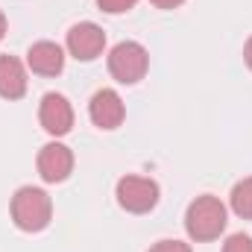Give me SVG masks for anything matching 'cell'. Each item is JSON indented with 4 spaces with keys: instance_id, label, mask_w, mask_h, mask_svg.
<instances>
[{
    "instance_id": "cell-12",
    "label": "cell",
    "mask_w": 252,
    "mask_h": 252,
    "mask_svg": "<svg viewBox=\"0 0 252 252\" xmlns=\"http://www.w3.org/2000/svg\"><path fill=\"white\" fill-rule=\"evenodd\" d=\"M138 0H97V6L109 15H121V12H129Z\"/></svg>"
},
{
    "instance_id": "cell-16",
    "label": "cell",
    "mask_w": 252,
    "mask_h": 252,
    "mask_svg": "<svg viewBox=\"0 0 252 252\" xmlns=\"http://www.w3.org/2000/svg\"><path fill=\"white\" fill-rule=\"evenodd\" d=\"M244 59H247V64L252 67V38L247 41V47H244Z\"/></svg>"
},
{
    "instance_id": "cell-6",
    "label": "cell",
    "mask_w": 252,
    "mask_h": 252,
    "mask_svg": "<svg viewBox=\"0 0 252 252\" xmlns=\"http://www.w3.org/2000/svg\"><path fill=\"white\" fill-rule=\"evenodd\" d=\"M88 112H91V121L100 126V129H118V126L124 124V115H126L124 100H121L118 91H112V88L97 91V94L91 97Z\"/></svg>"
},
{
    "instance_id": "cell-17",
    "label": "cell",
    "mask_w": 252,
    "mask_h": 252,
    "mask_svg": "<svg viewBox=\"0 0 252 252\" xmlns=\"http://www.w3.org/2000/svg\"><path fill=\"white\" fill-rule=\"evenodd\" d=\"M6 35V18H3V12H0V38Z\"/></svg>"
},
{
    "instance_id": "cell-9",
    "label": "cell",
    "mask_w": 252,
    "mask_h": 252,
    "mask_svg": "<svg viewBox=\"0 0 252 252\" xmlns=\"http://www.w3.org/2000/svg\"><path fill=\"white\" fill-rule=\"evenodd\" d=\"M27 64L32 67V73H41V76H56L62 73L64 67V53L59 44L53 41H35L27 53Z\"/></svg>"
},
{
    "instance_id": "cell-4",
    "label": "cell",
    "mask_w": 252,
    "mask_h": 252,
    "mask_svg": "<svg viewBox=\"0 0 252 252\" xmlns=\"http://www.w3.org/2000/svg\"><path fill=\"white\" fill-rule=\"evenodd\" d=\"M118 202L132 214H144V211L156 208L158 185L153 179H144V176H124L118 182Z\"/></svg>"
},
{
    "instance_id": "cell-8",
    "label": "cell",
    "mask_w": 252,
    "mask_h": 252,
    "mask_svg": "<svg viewBox=\"0 0 252 252\" xmlns=\"http://www.w3.org/2000/svg\"><path fill=\"white\" fill-rule=\"evenodd\" d=\"M73 170V153L64 144H47L38 153V173L44 182H64Z\"/></svg>"
},
{
    "instance_id": "cell-14",
    "label": "cell",
    "mask_w": 252,
    "mask_h": 252,
    "mask_svg": "<svg viewBox=\"0 0 252 252\" xmlns=\"http://www.w3.org/2000/svg\"><path fill=\"white\" fill-rule=\"evenodd\" d=\"M150 252H190V247L182 241H158Z\"/></svg>"
},
{
    "instance_id": "cell-10",
    "label": "cell",
    "mask_w": 252,
    "mask_h": 252,
    "mask_svg": "<svg viewBox=\"0 0 252 252\" xmlns=\"http://www.w3.org/2000/svg\"><path fill=\"white\" fill-rule=\"evenodd\" d=\"M27 94V73L15 56H0V97L21 100Z\"/></svg>"
},
{
    "instance_id": "cell-3",
    "label": "cell",
    "mask_w": 252,
    "mask_h": 252,
    "mask_svg": "<svg viewBox=\"0 0 252 252\" xmlns=\"http://www.w3.org/2000/svg\"><path fill=\"white\" fill-rule=\"evenodd\" d=\"M147 64H150V56H147V50L138 41H121L109 53V70L124 85H135L138 79H144Z\"/></svg>"
},
{
    "instance_id": "cell-1",
    "label": "cell",
    "mask_w": 252,
    "mask_h": 252,
    "mask_svg": "<svg viewBox=\"0 0 252 252\" xmlns=\"http://www.w3.org/2000/svg\"><path fill=\"white\" fill-rule=\"evenodd\" d=\"M185 229L193 241H214L226 229V205L217 196H196L188 205Z\"/></svg>"
},
{
    "instance_id": "cell-2",
    "label": "cell",
    "mask_w": 252,
    "mask_h": 252,
    "mask_svg": "<svg viewBox=\"0 0 252 252\" xmlns=\"http://www.w3.org/2000/svg\"><path fill=\"white\" fill-rule=\"evenodd\" d=\"M50 214H53V202L41 188L27 185L12 196V220L24 232H41L50 223Z\"/></svg>"
},
{
    "instance_id": "cell-7",
    "label": "cell",
    "mask_w": 252,
    "mask_h": 252,
    "mask_svg": "<svg viewBox=\"0 0 252 252\" xmlns=\"http://www.w3.org/2000/svg\"><path fill=\"white\" fill-rule=\"evenodd\" d=\"M38 121L50 135H67L73 126V109L62 94H44L41 109H38Z\"/></svg>"
},
{
    "instance_id": "cell-5",
    "label": "cell",
    "mask_w": 252,
    "mask_h": 252,
    "mask_svg": "<svg viewBox=\"0 0 252 252\" xmlns=\"http://www.w3.org/2000/svg\"><path fill=\"white\" fill-rule=\"evenodd\" d=\"M103 47H106V32L97 24L82 21V24L70 27V32H67V50H70L73 59L91 62V59H97L103 53Z\"/></svg>"
},
{
    "instance_id": "cell-13",
    "label": "cell",
    "mask_w": 252,
    "mask_h": 252,
    "mask_svg": "<svg viewBox=\"0 0 252 252\" xmlns=\"http://www.w3.org/2000/svg\"><path fill=\"white\" fill-rule=\"evenodd\" d=\"M223 252H252V238L250 235H232L226 241Z\"/></svg>"
},
{
    "instance_id": "cell-11",
    "label": "cell",
    "mask_w": 252,
    "mask_h": 252,
    "mask_svg": "<svg viewBox=\"0 0 252 252\" xmlns=\"http://www.w3.org/2000/svg\"><path fill=\"white\" fill-rule=\"evenodd\" d=\"M232 211L244 220H252V176L232 188Z\"/></svg>"
},
{
    "instance_id": "cell-15",
    "label": "cell",
    "mask_w": 252,
    "mask_h": 252,
    "mask_svg": "<svg viewBox=\"0 0 252 252\" xmlns=\"http://www.w3.org/2000/svg\"><path fill=\"white\" fill-rule=\"evenodd\" d=\"M153 6H158V9H176L179 3H185V0H150Z\"/></svg>"
}]
</instances>
